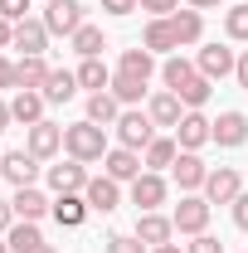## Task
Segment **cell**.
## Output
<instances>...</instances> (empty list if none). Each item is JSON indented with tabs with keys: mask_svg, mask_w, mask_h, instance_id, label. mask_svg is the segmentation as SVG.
Returning <instances> with one entry per match:
<instances>
[{
	"mask_svg": "<svg viewBox=\"0 0 248 253\" xmlns=\"http://www.w3.org/2000/svg\"><path fill=\"white\" fill-rule=\"evenodd\" d=\"M107 93L117 97L122 107H136V102L146 97V83H141V78H126V73H112V88H107Z\"/></svg>",
	"mask_w": 248,
	"mask_h": 253,
	"instance_id": "obj_33",
	"label": "cell"
},
{
	"mask_svg": "<svg viewBox=\"0 0 248 253\" xmlns=\"http://www.w3.org/2000/svg\"><path fill=\"white\" fill-rule=\"evenodd\" d=\"M234 78H239V88L248 93V54H239V68H234Z\"/></svg>",
	"mask_w": 248,
	"mask_h": 253,
	"instance_id": "obj_45",
	"label": "cell"
},
{
	"mask_svg": "<svg viewBox=\"0 0 248 253\" xmlns=\"http://www.w3.org/2000/svg\"><path fill=\"white\" fill-rule=\"evenodd\" d=\"M68 44H73V54H78V59H102V49H107V39H102L97 25H83Z\"/></svg>",
	"mask_w": 248,
	"mask_h": 253,
	"instance_id": "obj_32",
	"label": "cell"
},
{
	"mask_svg": "<svg viewBox=\"0 0 248 253\" xmlns=\"http://www.w3.org/2000/svg\"><path fill=\"white\" fill-rule=\"evenodd\" d=\"M141 49H151V54H170V49H180V44H175V30H170V20H151L146 34H141Z\"/></svg>",
	"mask_w": 248,
	"mask_h": 253,
	"instance_id": "obj_29",
	"label": "cell"
},
{
	"mask_svg": "<svg viewBox=\"0 0 248 253\" xmlns=\"http://www.w3.org/2000/svg\"><path fill=\"white\" fill-rule=\"evenodd\" d=\"M44 102H68V97L78 93V73H68V68H49V83L39 88Z\"/></svg>",
	"mask_w": 248,
	"mask_h": 253,
	"instance_id": "obj_26",
	"label": "cell"
},
{
	"mask_svg": "<svg viewBox=\"0 0 248 253\" xmlns=\"http://www.w3.org/2000/svg\"><path fill=\"white\" fill-rule=\"evenodd\" d=\"M88 180H93V175H88V166H83V161H63V166H49V190H54V195H83V190H88Z\"/></svg>",
	"mask_w": 248,
	"mask_h": 253,
	"instance_id": "obj_6",
	"label": "cell"
},
{
	"mask_svg": "<svg viewBox=\"0 0 248 253\" xmlns=\"http://www.w3.org/2000/svg\"><path fill=\"white\" fill-rule=\"evenodd\" d=\"M131 205H136V214L165 205V180H161V170H141V175L131 180Z\"/></svg>",
	"mask_w": 248,
	"mask_h": 253,
	"instance_id": "obj_10",
	"label": "cell"
},
{
	"mask_svg": "<svg viewBox=\"0 0 248 253\" xmlns=\"http://www.w3.org/2000/svg\"><path fill=\"white\" fill-rule=\"evenodd\" d=\"M10 122H15L10 117V102H0V131H10Z\"/></svg>",
	"mask_w": 248,
	"mask_h": 253,
	"instance_id": "obj_46",
	"label": "cell"
},
{
	"mask_svg": "<svg viewBox=\"0 0 248 253\" xmlns=\"http://www.w3.org/2000/svg\"><path fill=\"white\" fill-rule=\"evenodd\" d=\"M102 10L107 15H131V10H141V0H102Z\"/></svg>",
	"mask_w": 248,
	"mask_h": 253,
	"instance_id": "obj_40",
	"label": "cell"
},
{
	"mask_svg": "<svg viewBox=\"0 0 248 253\" xmlns=\"http://www.w3.org/2000/svg\"><path fill=\"white\" fill-rule=\"evenodd\" d=\"M175 156H180V141H175V136H156L151 146L141 151L146 170H165V166H175Z\"/></svg>",
	"mask_w": 248,
	"mask_h": 253,
	"instance_id": "obj_27",
	"label": "cell"
},
{
	"mask_svg": "<svg viewBox=\"0 0 248 253\" xmlns=\"http://www.w3.org/2000/svg\"><path fill=\"white\" fill-rule=\"evenodd\" d=\"M244 141H248V117L244 112H219L214 117V146L229 151V146H244Z\"/></svg>",
	"mask_w": 248,
	"mask_h": 253,
	"instance_id": "obj_20",
	"label": "cell"
},
{
	"mask_svg": "<svg viewBox=\"0 0 248 253\" xmlns=\"http://www.w3.org/2000/svg\"><path fill=\"white\" fill-rule=\"evenodd\" d=\"M15 49H20V54H44V49H49L44 20H20V25H15Z\"/></svg>",
	"mask_w": 248,
	"mask_h": 253,
	"instance_id": "obj_22",
	"label": "cell"
},
{
	"mask_svg": "<svg viewBox=\"0 0 248 253\" xmlns=\"http://www.w3.org/2000/svg\"><path fill=\"white\" fill-rule=\"evenodd\" d=\"M0 175L15 190L34 185V180H39V156H30V151H5V156H0Z\"/></svg>",
	"mask_w": 248,
	"mask_h": 253,
	"instance_id": "obj_13",
	"label": "cell"
},
{
	"mask_svg": "<svg viewBox=\"0 0 248 253\" xmlns=\"http://www.w3.org/2000/svg\"><path fill=\"white\" fill-rule=\"evenodd\" d=\"M239 195H244V175H239L234 166L209 170V180H205V200H209V205H234Z\"/></svg>",
	"mask_w": 248,
	"mask_h": 253,
	"instance_id": "obj_7",
	"label": "cell"
},
{
	"mask_svg": "<svg viewBox=\"0 0 248 253\" xmlns=\"http://www.w3.org/2000/svg\"><path fill=\"white\" fill-rule=\"evenodd\" d=\"M83 200H88V210H97V214H112V210L122 205V185H117L112 175H93L88 190H83Z\"/></svg>",
	"mask_w": 248,
	"mask_h": 253,
	"instance_id": "obj_15",
	"label": "cell"
},
{
	"mask_svg": "<svg viewBox=\"0 0 248 253\" xmlns=\"http://www.w3.org/2000/svg\"><path fill=\"white\" fill-rule=\"evenodd\" d=\"M88 214H93V210H88L83 195H54V219H59L63 229H78Z\"/></svg>",
	"mask_w": 248,
	"mask_h": 253,
	"instance_id": "obj_23",
	"label": "cell"
},
{
	"mask_svg": "<svg viewBox=\"0 0 248 253\" xmlns=\"http://www.w3.org/2000/svg\"><path fill=\"white\" fill-rule=\"evenodd\" d=\"M224 34H229L234 44H248V0L234 5V10H224Z\"/></svg>",
	"mask_w": 248,
	"mask_h": 253,
	"instance_id": "obj_35",
	"label": "cell"
},
{
	"mask_svg": "<svg viewBox=\"0 0 248 253\" xmlns=\"http://www.w3.org/2000/svg\"><path fill=\"white\" fill-rule=\"evenodd\" d=\"M10 224H15V205L0 200V234H10Z\"/></svg>",
	"mask_w": 248,
	"mask_h": 253,
	"instance_id": "obj_43",
	"label": "cell"
},
{
	"mask_svg": "<svg viewBox=\"0 0 248 253\" xmlns=\"http://www.w3.org/2000/svg\"><path fill=\"white\" fill-rule=\"evenodd\" d=\"M0 20H10V25L30 20V0H0Z\"/></svg>",
	"mask_w": 248,
	"mask_h": 253,
	"instance_id": "obj_37",
	"label": "cell"
},
{
	"mask_svg": "<svg viewBox=\"0 0 248 253\" xmlns=\"http://www.w3.org/2000/svg\"><path fill=\"white\" fill-rule=\"evenodd\" d=\"M141 170H146V161H141V151H126V146H112V151L102 156V175H112L117 185H122V180L131 185V180H136Z\"/></svg>",
	"mask_w": 248,
	"mask_h": 253,
	"instance_id": "obj_9",
	"label": "cell"
},
{
	"mask_svg": "<svg viewBox=\"0 0 248 253\" xmlns=\"http://www.w3.org/2000/svg\"><path fill=\"white\" fill-rule=\"evenodd\" d=\"M78 88H88V93H107V88H112L107 63H102V59H83V63H78Z\"/></svg>",
	"mask_w": 248,
	"mask_h": 253,
	"instance_id": "obj_28",
	"label": "cell"
},
{
	"mask_svg": "<svg viewBox=\"0 0 248 253\" xmlns=\"http://www.w3.org/2000/svg\"><path fill=\"white\" fill-rule=\"evenodd\" d=\"M117 117H122V102H117L112 93H93V97H88V122L117 126Z\"/></svg>",
	"mask_w": 248,
	"mask_h": 253,
	"instance_id": "obj_30",
	"label": "cell"
},
{
	"mask_svg": "<svg viewBox=\"0 0 248 253\" xmlns=\"http://www.w3.org/2000/svg\"><path fill=\"white\" fill-rule=\"evenodd\" d=\"M63 151H68L73 161H83V166H88V161H102L107 151H112V146H107V126L88 122V117L73 122V126H63Z\"/></svg>",
	"mask_w": 248,
	"mask_h": 253,
	"instance_id": "obj_1",
	"label": "cell"
},
{
	"mask_svg": "<svg viewBox=\"0 0 248 253\" xmlns=\"http://www.w3.org/2000/svg\"><path fill=\"white\" fill-rule=\"evenodd\" d=\"M0 253H10V244H5V239H0Z\"/></svg>",
	"mask_w": 248,
	"mask_h": 253,
	"instance_id": "obj_50",
	"label": "cell"
},
{
	"mask_svg": "<svg viewBox=\"0 0 248 253\" xmlns=\"http://www.w3.org/2000/svg\"><path fill=\"white\" fill-rule=\"evenodd\" d=\"M107 253H151L136 234H107Z\"/></svg>",
	"mask_w": 248,
	"mask_h": 253,
	"instance_id": "obj_36",
	"label": "cell"
},
{
	"mask_svg": "<svg viewBox=\"0 0 248 253\" xmlns=\"http://www.w3.org/2000/svg\"><path fill=\"white\" fill-rule=\"evenodd\" d=\"M5 244H10V253H34L39 244H44V234H39V224H34V219H15V224H10V234H5Z\"/></svg>",
	"mask_w": 248,
	"mask_h": 253,
	"instance_id": "obj_25",
	"label": "cell"
},
{
	"mask_svg": "<svg viewBox=\"0 0 248 253\" xmlns=\"http://www.w3.org/2000/svg\"><path fill=\"white\" fill-rule=\"evenodd\" d=\"M49 83V63H44V54H25V59L15 63V88H44Z\"/></svg>",
	"mask_w": 248,
	"mask_h": 253,
	"instance_id": "obj_21",
	"label": "cell"
},
{
	"mask_svg": "<svg viewBox=\"0 0 248 253\" xmlns=\"http://www.w3.org/2000/svg\"><path fill=\"white\" fill-rule=\"evenodd\" d=\"M185 5H190V10H214L219 0H185Z\"/></svg>",
	"mask_w": 248,
	"mask_h": 253,
	"instance_id": "obj_47",
	"label": "cell"
},
{
	"mask_svg": "<svg viewBox=\"0 0 248 253\" xmlns=\"http://www.w3.org/2000/svg\"><path fill=\"white\" fill-rule=\"evenodd\" d=\"M10 44H15V25H10V20H0V54H5Z\"/></svg>",
	"mask_w": 248,
	"mask_h": 253,
	"instance_id": "obj_44",
	"label": "cell"
},
{
	"mask_svg": "<svg viewBox=\"0 0 248 253\" xmlns=\"http://www.w3.org/2000/svg\"><path fill=\"white\" fill-rule=\"evenodd\" d=\"M185 112H190V107L170 93V88H165V93H151V102H146V117H151L156 126H180Z\"/></svg>",
	"mask_w": 248,
	"mask_h": 253,
	"instance_id": "obj_17",
	"label": "cell"
},
{
	"mask_svg": "<svg viewBox=\"0 0 248 253\" xmlns=\"http://www.w3.org/2000/svg\"><path fill=\"white\" fill-rule=\"evenodd\" d=\"M151 253H185L180 244H161V249H151Z\"/></svg>",
	"mask_w": 248,
	"mask_h": 253,
	"instance_id": "obj_48",
	"label": "cell"
},
{
	"mask_svg": "<svg viewBox=\"0 0 248 253\" xmlns=\"http://www.w3.org/2000/svg\"><path fill=\"white\" fill-rule=\"evenodd\" d=\"M0 88H15V63L0 54Z\"/></svg>",
	"mask_w": 248,
	"mask_h": 253,
	"instance_id": "obj_42",
	"label": "cell"
},
{
	"mask_svg": "<svg viewBox=\"0 0 248 253\" xmlns=\"http://www.w3.org/2000/svg\"><path fill=\"white\" fill-rule=\"evenodd\" d=\"M209 93H214V83H209L205 73H195V78H190V83H185L175 97H180L185 107H205V102H209Z\"/></svg>",
	"mask_w": 248,
	"mask_h": 253,
	"instance_id": "obj_34",
	"label": "cell"
},
{
	"mask_svg": "<svg viewBox=\"0 0 248 253\" xmlns=\"http://www.w3.org/2000/svg\"><path fill=\"white\" fill-rule=\"evenodd\" d=\"M136 239H141L146 249H161V244L175 239V219H165V214L146 210V214H136Z\"/></svg>",
	"mask_w": 248,
	"mask_h": 253,
	"instance_id": "obj_16",
	"label": "cell"
},
{
	"mask_svg": "<svg viewBox=\"0 0 248 253\" xmlns=\"http://www.w3.org/2000/svg\"><path fill=\"white\" fill-rule=\"evenodd\" d=\"M195 68H200L209 83H219V78H229V73L239 68V54H234L229 44H205V49H200V59H195Z\"/></svg>",
	"mask_w": 248,
	"mask_h": 253,
	"instance_id": "obj_8",
	"label": "cell"
},
{
	"mask_svg": "<svg viewBox=\"0 0 248 253\" xmlns=\"http://www.w3.org/2000/svg\"><path fill=\"white\" fill-rule=\"evenodd\" d=\"M34 253H54V244H39V249H34Z\"/></svg>",
	"mask_w": 248,
	"mask_h": 253,
	"instance_id": "obj_49",
	"label": "cell"
},
{
	"mask_svg": "<svg viewBox=\"0 0 248 253\" xmlns=\"http://www.w3.org/2000/svg\"><path fill=\"white\" fill-rule=\"evenodd\" d=\"M209 210H214V205H209L205 195H185V200L175 205V214H170V219H175V234H190V239H195V234H209Z\"/></svg>",
	"mask_w": 248,
	"mask_h": 253,
	"instance_id": "obj_4",
	"label": "cell"
},
{
	"mask_svg": "<svg viewBox=\"0 0 248 253\" xmlns=\"http://www.w3.org/2000/svg\"><path fill=\"white\" fill-rule=\"evenodd\" d=\"M83 10H88L83 0H49V10H44V30L73 39V34L88 25V20H83Z\"/></svg>",
	"mask_w": 248,
	"mask_h": 253,
	"instance_id": "obj_2",
	"label": "cell"
},
{
	"mask_svg": "<svg viewBox=\"0 0 248 253\" xmlns=\"http://www.w3.org/2000/svg\"><path fill=\"white\" fill-rule=\"evenodd\" d=\"M195 73H200V68H195L190 59H180V54H170V59L161 63V78H165V88H170V93H180Z\"/></svg>",
	"mask_w": 248,
	"mask_h": 253,
	"instance_id": "obj_31",
	"label": "cell"
},
{
	"mask_svg": "<svg viewBox=\"0 0 248 253\" xmlns=\"http://www.w3.org/2000/svg\"><path fill=\"white\" fill-rule=\"evenodd\" d=\"M170 175H175V185L185 190V195H195V190H205V180H209V166L200 161V151H180L175 166H170Z\"/></svg>",
	"mask_w": 248,
	"mask_h": 253,
	"instance_id": "obj_12",
	"label": "cell"
},
{
	"mask_svg": "<svg viewBox=\"0 0 248 253\" xmlns=\"http://www.w3.org/2000/svg\"><path fill=\"white\" fill-rule=\"evenodd\" d=\"M25 151H30V156H39V161H54V156L63 151V126H54V122H34L30 136H25Z\"/></svg>",
	"mask_w": 248,
	"mask_h": 253,
	"instance_id": "obj_11",
	"label": "cell"
},
{
	"mask_svg": "<svg viewBox=\"0 0 248 253\" xmlns=\"http://www.w3.org/2000/svg\"><path fill=\"white\" fill-rule=\"evenodd\" d=\"M170 30H175V44L190 49V44H200V39H205V15H200V10H190V5H180V10L170 15Z\"/></svg>",
	"mask_w": 248,
	"mask_h": 253,
	"instance_id": "obj_18",
	"label": "cell"
},
{
	"mask_svg": "<svg viewBox=\"0 0 248 253\" xmlns=\"http://www.w3.org/2000/svg\"><path fill=\"white\" fill-rule=\"evenodd\" d=\"M175 141H180V151H200L205 141H214V122L200 107H190L185 117H180V126H175Z\"/></svg>",
	"mask_w": 248,
	"mask_h": 253,
	"instance_id": "obj_5",
	"label": "cell"
},
{
	"mask_svg": "<svg viewBox=\"0 0 248 253\" xmlns=\"http://www.w3.org/2000/svg\"><path fill=\"white\" fill-rule=\"evenodd\" d=\"M185 0H141V10H151V20H170Z\"/></svg>",
	"mask_w": 248,
	"mask_h": 253,
	"instance_id": "obj_38",
	"label": "cell"
},
{
	"mask_svg": "<svg viewBox=\"0 0 248 253\" xmlns=\"http://www.w3.org/2000/svg\"><path fill=\"white\" fill-rule=\"evenodd\" d=\"M117 141H122L126 151H146L156 141V122L146 112H136V107H126L122 117H117Z\"/></svg>",
	"mask_w": 248,
	"mask_h": 253,
	"instance_id": "obj_3",
	"label": "cell"
},
{
	"mask_svg": "<svg viewBox=\"0 0 248 253\" xmlns=\"http://www.w3.org/2000/svg\"><path fill=\"white\" fill-rule=\"evenodd\" d=\"M117 73L151 83V73H156V54H151V49H122V63H117Z\"/></svg>",
	"mask_w": 248,
	"mask_h": 253,
	"instance_id": "obj_24",
	"label": "cell"
},
{
	"mask_svg": "<svg viewBox=\"0 0 248 253\" xmlns=\"http://www.w3.org/2000/svg\"><path fill=\"white\" fill-rule=\"evenodd\" d=\"M44 107H49V102H44V93H34V88H20V93L10 97V117H15L20 126L44 122Z\"/></svg>",
	"mask_w": 248,
	"mask_h": 253,
	"instance_id": "obj_19",
	"label": "cell"
},
{
	"mask_svg": "<svg viewBox=\"0 0 248 253\" xmlns=\"http://www.w3.org/2000/svg\"><path fill=\"white\" fill-rule=\"evenodd\" d=\"M10 205H15V219H34V224L44 219V214H54V200H49L39 185H20Z\"/></svg>",
	"mask_w": 248,
	"mask_h": 253,
	"instance_id": "obj_14",
	"label": "cell"
},
{
	"mask_svg": "<svg viewBox=\"0 0 248 253\" xmlns=\"http://www.w3.org/2000/svg\"><path fill=\"white\" fill-rule=\"evenodd\" d=\"M234 224L248 234V195H239V200H234Z\"/></svg>",
	"mask_w": 248,
	"mask_h": 253,
	"instance_id": "obj_41",
	"label": "cell"
},
{
	"mask_svg": "<svg viewBox=\"0 0 248 253\" xmlns=\"http://www.w3.org/2000/svg\"><path fill=\"white\" fill-rule=\"evenodd\" d=\"M185 253H224V244H219L214 234H195V244H190Z\"/></svg>",
	"mask_w": 248,
	"mask_h": 253,
	"instance_id": "obj_39",
	"label": "cell"
}]
</instances>
